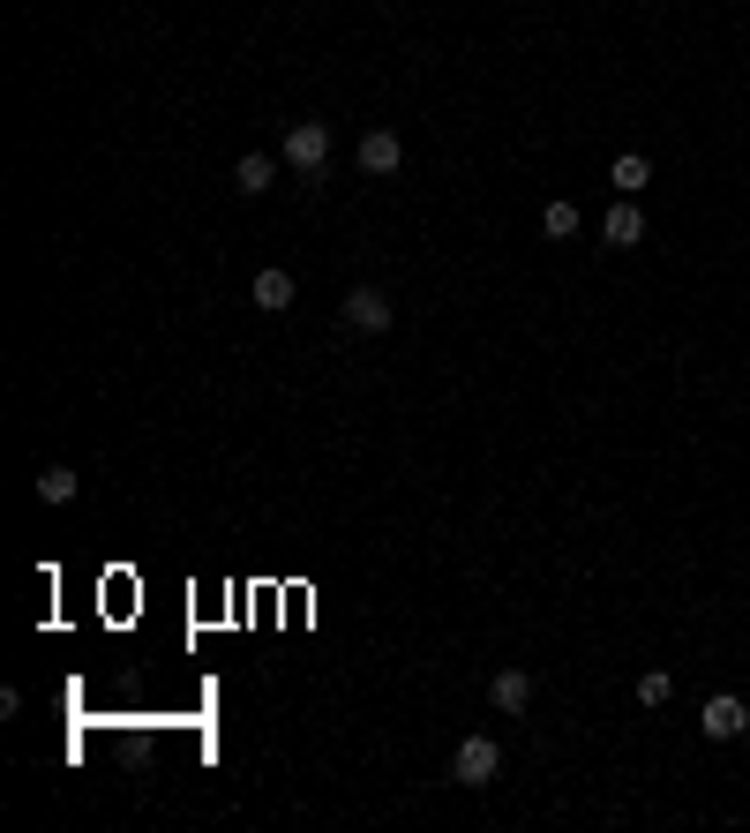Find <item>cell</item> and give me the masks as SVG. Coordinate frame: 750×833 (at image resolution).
<instances>
[{"label": "cell", "instance_id": "obj_1", "mask_svg": "<svg viewBox=\"0 0 750 833\" xmlns=\"http://www.w3.org/2000/svg\"><path fill=\"white\" fill-rule=\"evenodd\" d=\"M503 774V750H496V736H465L459 750H451V781L459 789H488Z\"/></svg>", "mask_w": 750, "mask_h": 833}, {"label": "cell", "instance_id": "obj_2", "mask_svg": "<svg viewBox=\"0 0 750 833\" xmlns=\"http://www.w3.org/2000/svg\"><path fill=\"white\" fill-rule=\"evenodd\" d=\"M323 158H331V128H323V121L286 128V166L293 173H323Z\"/></svg>", "mask_w": 750, "mask_h": 833}, {"label": "cell", "instance_id": "obj_3", "mask_svg": "<svg viewBox=\"0 0 750 833\" xmlns=\"http://www.w3.org/2000/svg\"><path fill=\"white\" fill-rule=\"evenodd\" d=\"M345 331H390V293L383 286H353L345 293Z\"/></svg>", "mask_w": 750, "mask_h": 833}, {"label": "cell", "instance_id": "obj_4", "mask_svg": "<svg viewBox=\"0 0 750 833\" xmlns=\"http://www.w3.org/2000/svg\"><path fill=\"white\" fill-rule=\"evenodd\" d=\"M600 241H608V249H638V241H646V210H638V196H616V210L600 218Z\"/></svg>", "mask_w": 750, "mask_h": 833}, {"label": "cell", "instance_id": "obj_5", "mask_svg": "<svg viewBox=\"0 0 750 833\" xmlns=\"http://www.w3.org/2000/svg\"><path fill=\"white\" fill-rule=\"evenodd\" d=\"M398 166H406V143L390 128H368L361 135V173H398Z\"/></svg>", "mask_w": 750, "mask_h": 833}, {"label": "cell", "instance_id": "obj_6", "mask_svg": "<svg viewBox=\"0 0 750 833\" xmlns=\"http://www.w3.org/2000/svg\"><path fill=\"white\" fill-rule=\"evenodd\" d=\"M233 188H241V196H271V188H278V158H271V151L233 158Z\"/></svg>", "mask_w": 750, "mask_h": 833}, {"label": "cell", "instance_id": "obj_7", "mask_svg": "<svg viewBox=\"0 0 750 833\" xmlns=\"http://www.w3.org/2000/svg\"><path fill=\"white\" fill-rule=\"evenodd\" d=\"M743 728H750L743 699H728V691H720V699H706V736H713V744H736Z\"/></svg>", "mask_w": 750, "mask_h": 833}, {"label": "cell", "instance_id": "obj_8", "mask_svg": "<svg viewBox=\"0 0 750 833\" xmlns=\"http://www.w3.org/2000/svg\"><path fill=\"white\" fill-rule=\"evenodd\" d=\"M249 300L263 308V316H286V308H293V278H286V271H255Z\"/></svg>", "mask_w": 750, "mask_h": 833}, {"label": "cell", "instance_id": "obj_9", "mask_svg": "<svg viewBox=\"0 0 750 833\" xmlns=\"http://www.w3.org/2000/svg\"><path fill=\"white\" fill-rule=\"evenodd\" d=\"M488 699H496L503 713H526L533 706V676H526V668H503L496 683H488Z\"/></svg>", "mask_w": 750, "mask_h": 833}, {"label": "cell", "instance_id": "obj_10", "mask_svg": "<svg viewBox=\"0 0 750 833\" xmlns=\"http://www.w3.org/2000/svg\"><path fill=\"white\" fill-rule=\"evenodd\" d=\"M646 180H653V166H646L638 151H630V158H616V166H608V188H616V196H646Z\"/></svg>", "mask_w": 750, "mask_h": 833}, {"label": "cell", "instance_id": "obj_11", "mask_svg": "<svg viewBox=\"0 0 750 833\" xmlns=\"http://www.w3.org/2000/svg\"><path fill=\"white\" fill-rule=\"evenodd\" d=\"M76 489H84V481H76V465H45V473H38V496L45 503H76Z\"/></svg>", "mask_w": 750, "mask_h": 833}, {"label": "cell", "instance_id": "obj_12", "mask_svg": "<svg viewBox=\"0 0 750 833\" xmlns=\"http://www.w3.org/2000/svg\"><path fill=\"white\" fill-rule=\"evenodd\" d=\"M541 233H548V241H571V233H578V204H548L541 210Z\"/></svg>", "mask_w": 750, "mask_h": 833}, {"label": "cell", "instance_id": "obj_13", "mask_svg": "<svg viewBox=\"0 0 750 833\" xmlns=\"http://www.w3.org/2000/svg\"><path fill=\"white\" fill-rule=\"evenodd\" d=\"M668 691H675L668 668H646V676H638V706H668Z\"/></svg>", "mask_w": 750, "mask_h": 833}]
</instances>
